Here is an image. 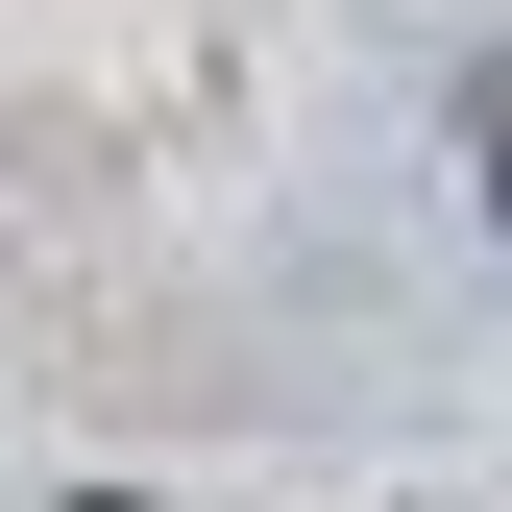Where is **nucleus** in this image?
Segmentation results:
<instances>
[{"instance_id": "nucleus-1", "label": "nucleus", "mask_w": 512, "mask_h": 512, "mask_svg": "<svg viewBox=\"0 0 512 512\" xmlns=\"http://www.w3.org/2000/svg\"><path fill=\"white\" fill-rule=\"evenodd\" d=\"M488 220H512V98H488Z\"/></svg>"}]
</instances>
